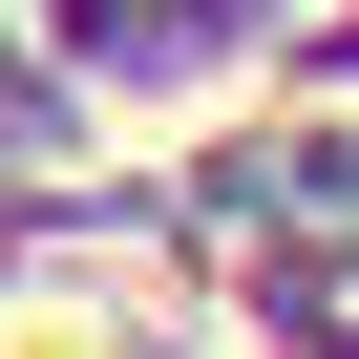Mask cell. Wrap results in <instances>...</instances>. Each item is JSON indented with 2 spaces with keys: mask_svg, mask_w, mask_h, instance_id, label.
I'll return each instance as SVG.
<instances>
[{
  "mask_svg": "<svg viewBox=\"0 0 359 359\" xmlns=\"http://www.w3.org/2000/svg\"><path fill=\"white\" fill-rule=\"evenodd\" d=\"M0 359H148L127 317H85V296H22V317H0Z\"/></svg>",
  "mask_w": 359,
  "mask_h": 359,
  "instance_id": "6da1fadb",
  "label": "cell"
}]
</instances>
